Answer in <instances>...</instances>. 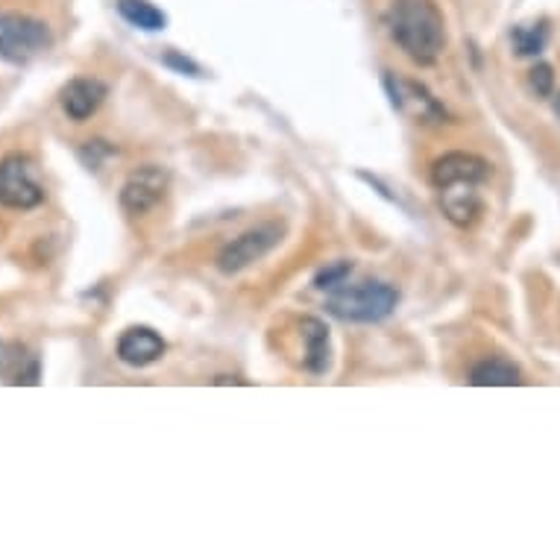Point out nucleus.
Listing matches in <instances>:
<instances>
[{"label":"nucleus","instance_id":"obj_6","mask_svg":"<svg viewBox=\"0 0 560 560\" xmlns=\"http://www.w3.org/2000/svg\"><path fill=\"white\" fill-rule=\"evenodd\" d=\"M167 176L165 167L159 165H144L132 171L127 176V183L120 188V206L127 209L129 214H148L150 209H156L162 197L167 191Z\"/></svg>","mask_w":560,"mask_h":560},{"label":"nucleus","instance_id":"obj_18","mask_svg":"<svg viewBox=\"0 0 560 560\" xmlns=\"http://www.w3.org/2000/svg\"><path fill=\"white\" fill-rule=\"evenodd\" d=\"M532 89L537 92V97H549L551 89H555V74H551L549 65H537L532 71Z\"/></svg>","mask_w":560,"mask_h":560},{"label":"nucleus","instance_id":"obj_19","mask_svg":"<svg viewBox=\"0 0 560 560\" xmlns=\"http://www.w3.org/2000/svg\"><path fill=\"white\" fill-rule=\"evenodd\" d=\"M165 65H171V68H176V71H179V74H188V77H200V74H202V71H200V65L191 62V59H188V56L174 54V50H171V54L165 56Z\"/></svg>","mask_w":560,"mask_h":560},{"label":"nucleus","instance_id":"obj_20","mask_svg":"<svg viewBox=\"0 0 560 560\" xmlns=\"http://www.w3.org/2000/svg\"><path fill=\"white\" fill-rule=\"evenodd\" d=\"M555 112H558V118H560V97H558V101H555Z\"/></svg>","mask_w":560,"mask_h":560},{"label":"nucleus","instance_id":"obj_7","mask_svg":"<svg viewBox=\"0 0 560 560\" xmlns=\"http://www.w3.org/2000/svg\"><path fill=\"white\" fill-rule=\"evenodd\" d=\"M387 94H390V103H394L396 112H402L417 124H441L446 118V109L441 103L434 101L429 89L413 80H402V77L387 74L385 77Z\"/></svg>","mask_w":560,"mask_h":560},{"label":"nucleus","instance_id":"obj_12","mask_svg":"<svg viewBox=\"0 0 560 560\" xmlns=\"http://www.w3.org/2000/svg\"><path fill=\"white\" fill-rule=\"evenodd\" d=\"M38 359L24 343L0 340V378L7 385H38Z\"/></svg>","mask_w":560,"mask_h":560},{"label":"nucleus","instance_id":"obj_11","mask_svg":"<svg viewBox=\"0 0 560 560\" xmlns=\"http://www.w3.org/2000/svg\"><path fill=\"white\" fill-rule=\"evenodd\" d=\"M441 206L443 214L450 218L455 226L467 230L478 221L481 214V194H478L476 183H452L441 188Z\"/></svg>","mask_w":560,"mask_h":560},{"label":"nucleus","instance_id":"obj_15","mask_svg":"<svg viewBox=\"0 0 560 560\" xmlns=\"http://www.w3.org/2000/svg\"><path fill=\"white\" fill-rule=\"evenodd\" d=\"M118 12L120 19L129 21L132 27L148 30V33L167 27V15L159 7H153L150 0H118Z\"/></svg>","mask_w":560,"mask_h":560},{"label":"nucleus","instance_id":"obj_10","mask_svg":"<svg viewBox=\"0 0 560 560\" xmlns=\"http://www.w3.org/2000/svg\"><path fill=\"white\" fill-rule=\"evenodd\" d=\"M162 355H165V340L148 326H136V329H127L120 335L118 359L129 368H148Z\"/></svg>","mask_w":560,"mask_h":560},{"label":"nucleus","instance_id":"obj_9","mask_svg":"<svg viewBox=\"0 0 560 560\" xmlns=\"http://www.w3.org/2000/svg\"><path fill=\"white\" fill-rule=\"evenodd\" d=\"M106 83L97 77H77L62 89V109L71 120H89L106 101Z\"/></svg>","mask_w":560,"mask_h":560},{"label":"nucleus","instance_id":"obj_4","mask_svg":"<svg viewBox=\"0 0 560 560\" xmlns=\"http://www.w3.org/2000/svg\"><path fill=\"white\" fill-rule=\"evenodd\" d=\"M45 200V188L33 174V162L21 153H12L0 162V206L3 209H36Z\"/></svg>","mask_w":560,"mask_h":560},{"label":"nucleus","instance_id":"obj_16","mask_svg":"<svg viewBox=\"0 0 560 560\" xmlns=\"http://www.w3.org/2000/svg\"><path fill=\"white\" fill-rule=\"evenodd\" d=\"M546 27L542 24H528V27L514 30V47L520 56H537L546 47Z\"/></svg>","mask_w":560,"mask_h":560},{"label":"nucleus","instance_id":"obj_3","mask_svg":"<svg viewBox=\"0 0 560 560\" xmlns=\"http://www.w3.org/2000/svg\"><path fill=\"white\" fill-rule=\"evenodd\" d=\"M50 42L54 38L45 21L0 12V59L3 62H30L33 56L47 50Z\"/></svg>","mask_w":560,"mask_h":560},{"label":"nucleus","instance_id":"obj_1","mask_svg":"<svg viewBox=\"0 0 560 560\" xmlns=\"http://www.w3.org/2000/svg\"><path fill=\"white\" fill-rule=\"evenodd\" d=\"M387 33L417 65H434L446 50V21L434 0H394Z\"/></svg>","mask_w":560,"mask_h":560},{"label":"nucleus","instance_id":"obj_5","mask_svg":"<svg viewBox=\"0 0 560 560\" xmlns=\"http://www.w3.org/2000/svg\"><path fill=\"white\" fill-rule=\"evenodd\" d=\"M282 241V230L276 226V223H265V226H256V230L244 232L235 241H230L226 247L221 249V256H218V267H221L223 273H241V270H247L253 261L258 258H265L270 249L276 247Z\"/></svg>","mask_w":560,"mask_h":560},{"label":"nucleus","instance_id":"obj_17","mask_svg":"<svg viewBox=\"0 0 560 560\" xmlns=\"http://www.w3.org/2000/svg\"><path fill=\"white\" fill-rule=\"evenodd\" d=\"M349 273H352V265H349V261H338V265H331V267H326V270H320V273H317V279H314V285L323 288V291H326V288H338V285H343V279H347Z\"/></svg>","mask_w":560,"mask_h":560},{"label":"nucleus","instance_id":"obj_13","mask_svg":"<svg viewBox=\"0 0 560 560\" xmlns=\"http://www.w3.org/2000/svg\"><path fill=\"white\" fill-rule=\"evenodd\" d=\"M300 338H303L305 349V370H312V373H326L331 361L329 329H326V323L317 320V317H303V320H300Z\"/></svg>","mask_w":560,"mask_h":560},{"label":"nucleus","instance_id":"obj_8","mask_svg":"<svg viewBox=\"0 0 560 560\" xmlns=\"http://www.w3.org/2000/svg\"><path fill=\"white\" fill-rule=\"evenodd\" d=\"M490 174H493L490 162H485V159L476 156V153H460V150L446 153V156H441L432 165V183L438 191L452 183L485 185L487 179H490Z\"/></svg>","mask_w":560,"mask_h":560},{"label":"nucleus","instance_id":"obj_2","mask_svg":"<svg viewBox=\"0 0 560 560\" xmlns=\"http://www.w3.org/2000/svg\"><path fill=\"white\" fill-rule=\"evenodd\" d=\"M399 305V291L387 282H359L338 285L326 300L329 314L347 323H378L394 314Z\"/></svg>","mask_w":560,"mask_h":560},{"label":"nucleus","instance_id":"obj_14","mask_svg":"<svg viewBox=\"0 0 560 560\" xmlns=\"http://www.w3.org/2000/svg\"><path fill=\"white\" fill-rule=\"evenodd\" d=\"M469 382L476 387H514L523 385V373H520V368H516L514 361L485 359L472 368Z\"/></svg>","mask_w":560,"mask_h":560}]
</instances>
